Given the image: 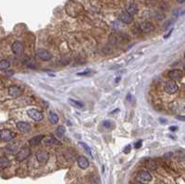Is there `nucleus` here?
I'll use <instances>...</instances> for the list:
<instances>
[{"instance_id": "nucleus-32", "label": "nucleus", "mask_w": 185, "mask_h": 184, "mask_svg": "<svg viewBox=\"0 0 185 184\" xmlns=\"http://www.w3.org/2000/svg\"><path fill=\"white\" fill-rule=\"evenodd\" d=\"M172 31H173V29H170V31H169V32L167 33V34H166L165 35V37L164 38H167V37H169V35L171 34V32H172Z\"/></svg>"}, {"instance_id": "nucleus-3", "label": "nucleus", "mask_w": 185, "mask_h": 184, "mask_svg": "<svg viewBox=\"0 0 185 184\" xmlns=\"http://www.w3.org/2000/svg\"><path fill=\"white\" fill-rule=\"evenodd\" d=\"M178 89H179V87H178L177 83L173 80H168L165 85V91L168 94H173V93L177 92Z\"/></svg>"}, {"instance_id": "nucleus-13", "label": "nucleus", "mask_w": 185, "mask_h": 184, "mask_svg": "<svg viewBox=\"0 0 185 184\" xmlns=\"http://www.w3.org/2000/svg\"><path fill=\"white\" fill-rule=\"evenodd\" d=\"M138 178L142 181H150V180H152V176L148 171L142 170L138 174Z\"/></svg>"}, {"instance_id": "nucleus-22", "label": "nucleus", "mask_w": 185, "mask_h": 184, "mask_svg": "<svg viewBox=\"0 0 185 184\" xmlns=\"http://www.w3.org/2000/svg\"><path fill=\"white\" fill-rule=\"evenodd\" d=\"M23 63H24L27 67H31V68H35V64H34L32 58H31V57H26V58L24 59Z\"/></svg>"}, {"instance_id": "nucleus-17", "label": "nucleus", "mask_w": 185, "mask_h": 184, "mask_svg": "<svg viewBox=\"0 0 185 184\" xmlns=\"http://www.w3.org/2000/svg\"><path fill=\"white\" fill-rule=\"evenodd\" d=\"M6 152H7V153H15L17 150H18V144L17 143H12V144H8V145H6V147H5V149H4Z\"/></svg>"}, {"instance_id": "nucleus-31", "label": "nucleus", "mask_w": 185, "mask_h": 184, "mask_svg": "<svg viewBox=\"0 0 185 184\" xmlns=\"http://www.w3.org/2000/svg\"><path fill=\"white\" fill-rule=\"evenodd\" d=\"M130 149H131V146H130V145H127V146L125 147V149H124V153H128L130 152Z\"/></svg>"}, {"instance_id": "nucleus-11", "label": "nucleus", "mask_w": 185, "mask_h": 184, "mask_svg": "<svg viewBox=\"0 0 185 184\" xmlns=\"http://www.w3.org/2000/svg\"><path fill=\"white\" fill-rule=\"evenodd\" d=\"M119 19H120L123 23L130 24V23L132 22V20H133V17L125 11V12H122V13L120 14V16H119Z\"/></svg>"}, {"instance_id": "nucleus-18", "label": "nucleus", "mask_w": 185, "mask_h": 184, "mask_svg": "<svg viewBox=\"0 0 185 184\" xmlns=\"http://www.w3.org/2000/svg\"><path fill=\"white\" fill-rule=\"evenodd\" d=\"M68 102H69V104H70L72 106H74V107H76V108H81V107H83V103H81V102H80V101H77V100H75V99L68 98Z\"/></svg>"}, {"instance_id": "nucleus-33", "label": "nucleus", "mask_w": 185, "mask_h": 184, "mask_svg": "<svg viewBox=\"0 0 185 184\" xmlns=\"http://www.w3.org/2000/svg\"><path fill=\"white\" fill-rule=\"evenodd\" d=\"M177 129H178L177 127H170V128H169V129H170L171 131H175V130H176Z\"/></svg>"}, {"instance_id": "nucleus-19", "label": "nucleus", "mask_w": 185, "mask_h": 184, "mask_svg": "<svg viewBox=\"0 0 185 184\" xmlns=\"http://www.w3.org/2000/svg\"><path fill=\"white\" fill-rule=\"evenodd\" d=\"M44 143H45V144H47V145H52V144L61 145V142H60L58 140H56V139H55V138H53V137H51V138H48V139L44 140Z\"/></svg>"}, {"instance_id": "nucleus-4", "label": "nucleus", "mask_w": 185, "mask_h": 184, "mask_svg": "<svg viewBox=\"0 0 185 184\" xmlns=\"http://www.w3.org/2000/svg\"><path fill=\"white\" fill-rule=\"evenodd\" d=\"M27 114H28V116L31 117V118H32L34 121H41L43 118V113H41L40 111H38L37 109H29L28 111H27Z\"/></svg>"}, {"instance_id": "nucleus-28", "label": "nucleus", "mask_w": 185, "mask_h": 184, "mask_svg": "<svg viewBox=\"0 0 185 184\" xmlns=\"http://www.w3.org/2000/svg\"><path fill=\"white\" fill-rule=\"evenodd\" d=\"M103 126L105 129H109L111 127V122L109 120H105V121H103Z\"/></svg>"}, {"instance_id": "nucleus-36", "label": "nucleus", "mask_w": 185, "mask_h": 184, "mask_svg": "<svg viewBox=\"0 0 185 184\" xmlns=\"http://www.w3.org/2000/svg\"><path fill=\"white\" fill-rule=\"evenodd\" d=\"M135 184H143V183H142V182H136Z\"/></svg>"}, {"instance_id": "nucleus-7", "label": "nucleus", "mask_w": 185, "mask_h": 184, "mask_svg": "<svg viewBox=\"0 0 185 184\" xmlns=\"http://www.w3.org/2000/svg\"><path fill=\"white\" fill-rule=\"evenodd\" d=\"M168 78L171 79V80H180L182 77H183V72L179 69H173V70H170L167 74Z\"/></svg>"}, {"instance_id": "nucleus-10", "label": "nucleus", "mask_w": 185, "mask_h": 184, "mask_svg": "<svg viewBox=\"0 0 185 184\" xmlns=\"http://www.w3.org/2000/svg\"><path fill=\"white\" fill-rule=\"evenodd\" d=\"M139 31H143V32H150L154 30V25L151 22H143L139 26Z\"/></svg>"}, {"instance_id": "nucleus-38", "label": "nucleus", "mask_w": 185, "mask_h": 184, "mask_svg": "<svg viewBox=\"0 0 185 184\" xmlns=\"http://www.w3.org/2000/svg\"><path fill=\"white\" fill-rule=\"evenodd\" d=\"M184 56H185V55H184Z\"/></svg>"}, {"instance_id": "nucleus-1", "label": "nucleus", "mask_w": 185, "mask_h": 184, "mask_svg": "<svg viewBox=\"0 0 185 184\" xmlns=\"http://www.w3.org/2000/svg\"><path fill=\"white\" fill-rule=\"evenodd\" d=\"M31 154V149L28 148V147H25V148H22L20 149L17 154H16V160L18 161V162H21L23 160H25L26 158H28Z\"/></svg>"}, {"instance_id": "nucleus-24", "label": "nucleus", "mask_w": 185, "mask_h": 184, "mask_svg": "<svg viewBox=\"0 0 185 184\" xmlns=\"http://www.w3.org/2000/svg\"><path fill=\"white\" fill-rule=\"evenodd\" d=\"M49 120L52 124H56L58 122V116L55 113L49 114Z\"/></svg>"}, {"instance_id": "nucleus-8", "label": "nucleus", "mask_w": 185, "mask_h": 184, "mask_svg": "<svg viewBox=\"0 0 185 184\" xmlns=\"http://www.w3.org/2000/svg\"><path fill=\"white\" fill-rule=\"evenodd\" d=\"M37 55L40 59H42L43 61H48L52 58V55L44 49H39L37 51Z\"/></svg>"}, {"instance_id": "nucleus-21", "label": "nucleus", "mask_w": 185, "mask_h": 184, "mask_svg": "<svg viewBox=\"0 0 185 184\" xmlns=\"http://www.w3.org/2000/svg\"><path fill=\"white\" fill-rule=\"evenodd\" d=\"M65 132H66V129H65L64 126H58V127L56 128V134L57 137H59V138H62V137L64 136Z\"/></svg>"}, {"instance_id": "nucleus-20", "label": "nucleus", "mask_w": 185, "mask_h": 184, "mask_svg": "<svg viewBox=\"0 0 185 184\" xmlns=\"http://www.w3.org/2000/svg\"><path fill=\"white\" fill-rule=\"evenodd\" d=\"M9 166V160L6 156H1L0 157V167L1 168H6Z\"/></svg>"}, {"instance_id": "nucleus-14", "label": "nucleus", "mask_w": 185, "mask_h": 184, "mask_svg": "<svg viewBox=\"0 0 185 184\" xmlns=\"http://www.w3.org/2000/svg\"><path fill=\"white\" fill-rule=\"evenodd\" d=\"M78 165L81 169H86L89 166V161L84 156H80L78 158Z\"/></svg>"}, {"instance_id": "nucleus-35", "label": "nucleus", "mask_w": 185, "mask_h": 184, "mask_svg": "<svg viewBox=\"0 0 185 184\" xmlns=\"http://www.w3.org/2000/svg\"><path fill=\"white\" fill-rule=\"evenodd\" d=\"M159 121H160V122H164V123H165V122H166V120H165V119H162V118H160V119H159Z\"/></svg>"}, {"instance_id": "nucleus-26", "label": "nucleus", "mask_w": 185, "mask_h": 184, "mask_svg": "<svg viewBox=\"0 0 185 184\" xmlns=\"http://www.w3.org/2000/svg\"><path fill=\"white\" fill-rule=\"evenodd\" d=\"M146 166H147V167H149V168H151V169H155V168L157 167L156 164H155L154 161H149V162H147V164H146Z\"/></svg>"}, {"instance_id": "nucleus-2", "label": "nucleus", "mask_w": 185, "mask_h": 184, "mask_svg": "<svg viewBox=\"0 0 185 184\" xmlns=\"http://www.w3.org/2000/svg\"><path fill=\"white\" fill-rule=\"evenodd\" d=\"M11 49H12V52L18 56L21 55L23 54V52H24L23 43L21 42H19V41H15L11 45Z\"/></svg>"}, {"instance_id": "nucleus-29", "label": "nucleus", "mask_w": 185, "mask_h": 184, "mask_svg": "<svg viewBox=\"0 0 185 184\" xmlns=\"http://www.w3.org/2000/svg\"><path fill=\"white\" fill-rule=\"evenodd\" d=\"M91 184H100V182H99V178H98L96 176H93V178H92V182H91Z\"/></svg>"}, {"instance_id": "nucleus-30", "label": "nucleus", "mask_w": 185, "mask_h": 184, "mask_svg": "<svg viewBox=\"0 0 185 184\" xmlns=\"http://www.w3.org/2000/svg\"><path fill=\"white\" fill-rule=\"evenodd\" d=\"M142 140H140L139 141H136V142L134 143V147H135L136 149L141 148V147H142Z\"/></svg>"}, {"instance_id": "nucleus-34", "label": "nucleus", "mask_w": 185, "mask_h": 184, "mask_svg": "<svg viewBox=\"0 0 185 184\" xmlns=\"http://www.w3.org/2000/svg\"><path fill=\"white\" fill-rule=\"evenodd\" d=\"M177 119H179V120H185V117H177Z\"/></svg>"}, {"instance_id": "nucleus-27", "label": "nucleus", "mask_w": 185, "mask_h": 184, "mask_svg": "<svg viewBox=\"0 0 185 184\" xmlns=\"http://www.w3.org/2000/svg\"><path fill=\"white\" fill-rule=\"evenodd\" d=\"M90 73H92V70L91 69H86V70H84L82 72L77 73V75H79V76H86V75H90Z\"/></svg>"}, {"instance_id": "nucleus-6", "label": "nucleus", "mask_w": 185, "mask_h": 184, "mask_svg": "<svg viewBox=\"0 0 185 184\" xmlns=\"http://www.w3.org/2000/svg\"><path fill=\"white\" fill-rule=\"evenodd\" d=\"M14 136H15V134L11 130H9V129H5L0 130V139L2 141H8L10 140H12L14 138Z\"/></svg>"}, {"instance_id": "nucleus-37", "label": "nucleus", "mask_w": 185, "mask_h": 184, "mask_svg": "<svg viewBox=\"0 0 185 184\" xmlns=\"http://www.w3.org/2000/svg\"><path fill=\"white\" fill-rule=\"evenodd\" d=\"M184 71H185V65H184Z\"/></svg>"}, {"instance_id": "nucleus-25", "label": "nucleus", "mask_w": 185, "mask_h": 184, "mask_svg": "<svg viewBox=\"0 0 185 184\" xmlns=\"http://www.w3.org/2000/svg\"><path fill=\"white\" fill-rule=\"evenodd\" d=\"M80 146H82L83 147V149L91 155V156H92V151H91V149H90V147L86 144V143H84V142H80Z\"/></svg>"}, {"instance_id": "nucleus-9", "label": "nucleus", "mask_w": 185, "mask_h": 184, "mask_svg": "<svg viewBox=\"0 0 185 184\" xmlns=\"http://www.w3.org/2000/svg\"><path fill=\"white\" fill-rule=\"evenodd\" d=\"M48 158H49V154H48V153L45 152V151H40V152H38V153H36V159H37V161H38L39 163H41V164L46 163L47 160H48Z\"/></svg>"}, {"instance_id": "nucleus-16", "label": "nucleus", "mask_w": 185, "mask_h": 184, "mask_svg": "<svg viewBox=\"0 0 185 184\" xmlns=\"http://www.w3.org/2000/svg\"><path fill=\"white\" fill-rule=\"evenodd\" d=\"M43 139V135H37V136H34L32 137L30 141H29V143L30 145L31 146H35V145H38Z\"/></svg>"}, {"instance_id": "nucleus-5", "label": "nucleus", "mask_w": 185, "mask_h": 184, "mask_svg": "<svg viewBox=\"0 0 185 184\" xmlns=\"http://www.w3.org/2000/svg\"><path fill=\"white\" fill-rule=\"evenodd\" d=\"M17 129L18 131L22 132V133H28L31 130V127L28 122L25 121H19L17 123Z\"/></svg>"}, {"instance_id": "nucleus-23", "label": "nucleus", "mask_w": 185, "mask_h": 184, "mask_svg": "<svg viewBox=\"0 0 185 184\" xmlns=\"http://www.w3.org/2000/svg\"><path fill=\"white\" fill-rule=\"evenodd\" d=\"M9 66H10V63H9L8 60L4 59V60H1V61H0V69H1V70H6V69H7V68L9 67Z\"/></svg>"}, {"instance_id": "nucleus-12", "label": "nucleus", "mask_w": 185, "mask_h": 184, "mask_svg": "<svg viewBox=\"0 0 185 184\" xmlns=\"http://www.w3.org/2000/svg\"><path fill=\"white\" fill-rule=\"evenodd\" d=\"M21 93H22V90H21L19 87L11 86V87H9V89H8V94H9L10 96L17 97V96H19Z\"/></svg>"}, {"instance_id": "nucleus-15", "label": "nucleus", "mask_w": 185, "mask_h": 184, "mask_svg": "<svg viewBox=\"0 0 185 184\" xmlns=\"http://www.w3.org/2000/svg\"><path fill=\"white\" fill-rule=\"evenodd\" d=\"M126 12L132 16V15H134V14H136L138 12V6L133 3H130L126 6Z\"/></svg>"}]
</instances>
